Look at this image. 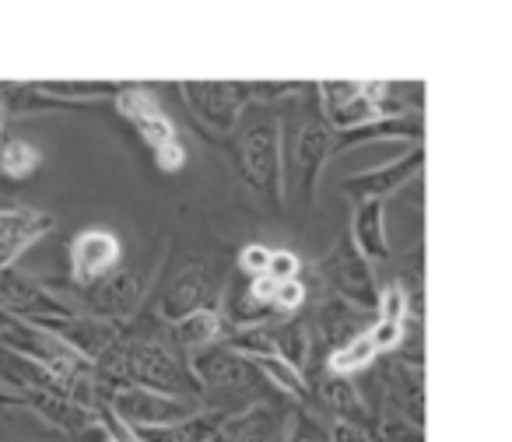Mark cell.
Here are the masks:
<instances>
[{
  "label": "cell",
  "mask_w": 512,
  "mask_h": 442,
  "mask_svg": "<svg viewBox=\"0 0 512 442\" xmlns=\"http://www.w3.org/2000/svg\"><path fill=\"white\" fill-rule=\"evenodd\" d=\"M320 397L323 407L334 414V421L344 425H362V428H379V414L369 411V404L362 400L358 386L348 376H323L320 386H313V400Z\"/></svg>",
  "instance_id": "obj_20"
},
{
  "label": "cell",
  "mask_w": 512,
  "mask_h": 442,
  "mask_svg": "<svg viewBox=\"0 0 512 442\" xmlns=\"http://www.w3.org/2000/svg\"><path fill=\"white\" fill-rule=\"evenodd\" d=\"M32 327L46 330V334H53L57 341H64L67 348L78 358H85L88 365L106 355L116 344V337L123 334L120 323L95 320V316H85V313H71V316H64V320H43V323H32Z\"/></svg>",
  "instance_id": "obj_12"
},
{
  "label": "cell",
  "mask_w": 512,
  "mask_h": 442,
  "mask_svg": "<svg viewBox=\"0 0 512 442\" xmlns=\"http://www.w3.org/2000/svg\"><path fill=\"white\" fill-rule=\"evenodd\" d=\"M8 404L32 407V411H36L39 418L50 421L53 428H64V432H74V435L95 428L92 411H85L81 404H74V400L60 390H22V393H11Z\"/></svg>",
  "instance_id": "obj_19"
},
{
  "label": "cell",
  "mask_w": 512,
  "mask_h": 442,
  "mask_svg": "<svg viewBox=\"0 0 512 442\" xmlns=\"http://www.w3.org/2000/svg\"><path fill=\"white\" fill-rule=\"evenodd\" d=\"M0 309L22 323H43V320H64L78 313L64 299L50 295L36 278L15 271V267H0Z\"/></svg>",
  "instance_id": "obj_8"
},
{
  "label": "cell",
  "mask_w": 512,
  "mask_h": 442,
  "mask_svg": "<svg viewBox=\"0 0 512 442\" xmlns=\"http://www.w3.org/2000/svg\"><path fill=\"white\" fill-rule=\"evenodd\" d=\"M123 260V246L113 232L85 229L71 243V281L78 288H92L106 274H113Z\"/></svg>",
  "instance_id": "obj_13"
},
{
  "label": "cell",
  "mask_w": 512,
  "mask_h": 442,
  "mask_svg": "<svg viewBox=\"0 0 512 442\" xmlns=\"http://www.w3.org/2000/svg\"><path fill=\"white\" fill-rule=\"evenodd\" d=\"M57 229V218L46 211H29V207H8L0 211V267H15V260L39 243L43 236Z\"/></svg>",
  "instance_id": "obj_16"
},
{
  "label": "cell",
  "mask_w": 512,
  "mask_h": 442,
  "mask_svg": "<svg viewBox=\"0 0 512 442\" xmlns=\"http://www.w3.org/2000/svg\"><path fill=\"white\" fill-rule=\"evenodd\" d=\"M8 207H15V183L0 179V211H8Z\"/></svg>",
  "instance_id": "obj_34"
},
{
  "label": "cell",
  "mask_w": 512,
  "mask_h": 442,
  "mask_svg": "<svg viewBox=\"0 0 512 442\" xmlns=\"http://www.w3.org/2000/svg\"><path fill=\"white\" fill-rule=\"evenodd\" d=\"M330 432V442H379V428H362V425H344V421H334Z\"/></svg>",
  "instance_id": "obj_33"
},
{
  "label": "cell",
  "mask_w": 512,
  "mask_h": 442,
  "mask_svg": "<svg viewBox=\"0 0 512 442\" xmlns=\"http://www.w3.org/2000/svg\"><path fill=\"white\" fill-rule=\"evenodd\" d=\"M190 372L200 383V404H211V411L239 414L246 407L260 404L256 386L264 383V376L256 372V365L249 358L235 355L221 341L193 351Z\"/></svg>",
  "instance_id": "obj_2"
},
{
  "label": "cell",
  "mask_w": 512,
  "mask_h": 442,
  "mask_svg": "<svg viewBox=\"0 0 512 442\" xmlns=\"http://www.w3.org/2000/svg\"><path fill=\"white\" fill-rule=\"evenodd\" d=\"M421 165H425V151L414 148L411 155L397 158V162L379 165V169L358 172V176L344 179V193H348L351 200H386L390 193L404 190L411 179H418Z\"/></svg>",
  "instance_id": "obj_14"
},
{
  "label": "cell",
  "mask_w": 512,
  "mask_h": 442,
  "mask_svg": "<svg viewBox=\"0 0 512 442\" xmlns=\"http://www.w3.org/2000/svg\"><path fill=\"white\" fill-rule=\"evenodd\" d=\"M141 299H144L141 267H116L113 274H106L92 288H85V302H88L85 316H95V320H106V323H123L137 313Z\"/></svg>",
  "instance_id": "obj_10"
},
{
  "label": "cell",
  "mask_w": 512,
  "mask_h": 442,
  "mask_svg": "<svg viewBox=\"0 0 512 442\" xmlns=\"http://www.w3.org/2000/svg\"><path fill=\"white\" fill-rule=\"evenodd\" d=\"M421 137H425L421 113H407V116H393V120H372L365 127L334 134V151L358 148V144H369V141H411L414 148H421Z\"/></svg>",
  "instance_id": "obj_21"
},
{
  "label": "cell",
  "mask_w": 512,
  "mask_h": 442,
  "mask_svg": "<svg viewBox=\"0 0 512 442\" xmlns=\"http://www.w3.org/2000/svg\"><path fill=\"white\" fill-rule=\"evenodd\" d=\"M116 109L134 123V130L141 134V141L151 148L158 169L162 172H179L186 165V148L176 134V123L169 120L158 99L148 92V88L137 85H123L120 95H116Z\"/></svg>",
  "instance_id": "obj_4"
},
{
  "label": "cell",
  "mask_w": 512,
  "mask_h": 442,
  "mask_svg": "<svg viewBox=\"0 0 512 442\" xmlns=\"http://www.w3.org/2000/svg\"><path fill=\"white\" fill-rule=\"evenodd\" d=\"M316 274L330 288V295L365 309V313H376V302H379L376 274H372L369 260L358 253V246L351 243L348 232L316 260Z\"/></svg>",
  "instance_id": "obj_5"
},
{
  "label": "cell",
  "mask_w": 512,
  "mask_h": 442,
  "mask_svg": "<svg viewBox=\"0 0 512 442\" xmlns=\"http://www.w3.org/2000/svg\"><path fill=\"white\" fill-rule=\"evenodd\" d=\"M407 306H411V295L400 281H390V285L379 292L376 302V316H372L369 327V341L376 348V355H393L400 348V341L407 337Z\"/></svg>",
  "instance_id": "obj_18"
},
{
  "label": "cell",
  "mask_w": 512,
  "mask_h": 442,
  "mask_svg": "<svg viewBox=\"0 0 512 442\" xmlns=\"http://www.w3.org/2000/svg\"><path fill=\"white\" fill-rule=\"evenodd\" d=\"M330 155H334V130L327 127L320 106H313L295 120L292 137L281 134V190L285 197H295L302 207H313L316 190H320V172Z\"/></svg>",
  "instance_id": "obj_3"
},
{
  "label": "cell",
  "mask_w": 512,
  "mask_h": 442,
  "mask_svg": "<svg viewBox=\"0 0 512 442\" xmlns=\"http://www.w3.org/2000/svg\"><path fill=\"white\" fill-rule=\"evenodd\" d=\"M288 418L278 404H253L239 414H228L225 425L218 428V442H285Z\"/></svg>",
  "instance_id": "obj_17"
},
{
  "label": "cell",
  "mask_w": 512,
  "mask_h": 442,
  "mask_svg": "<svg viewBox=\"0 0 512 442\" xmlns=\"http://www.w3.org/2000/svg\"><path fill=\"white\" fill-rule=\"evenodd\" d=\"M306 323H309L313 341H323L330 351H337L341 344H348L351 337L365 334V330L372 327V313H365V309L330 295V299H323L320 306H316V313L309 316Z\"/></svg>",
  "instance_id": "obj_15"
},
{
  "label": "cell",
  "mask_w": 512,
  "mask_h": 442,
  "mask_svg": "<svg viewBox=\"0 0 512 442\" xmlns=\"http://www.w3.org/2000/svg\"><path fill=\"white\" fill-rule=\"evenodd\" d=\"M267 334H271L274 355L285 358L292 369L306 372L309 355H313V334H309V323L292 316V320H271L267 323Z\"/></svg>",
  "instance_id": "obj_24"
},
{
  "label": "cell",
  "mask_w": 512,
  "mask_h": 442,
  "mask_svg": "<svg viewBox=\"0 0 512 442\" xmlns=\"http://www.w3.org/2000/svg\"><path fill=\"white\" fill-rule=\"evenodd\" d=\"M267 260H271V250H267L264 243H246L239 250V260H235V267H239V274L246 281L260 278V274L267 271Z\"/></svg>",
  "instance_id": "obj_31"
},
{
  "label": "cell",
  "mask_w": 512,
  "mask_h": 442,
  "mask_svg": "<svg viewBox=\"0 0 512 442\" xmlns=\"http://www.w3.org/2000/svg\"><path fill=\"white\" fill-rule=\"evenodd\" d=\"M211 442H218V439H211Z\"/></svg>",
  "instance_id": "obj_37"
},
{
  "label": "cell",
  "mask_w": 512,
  "mask_h": 442,
  "mask_svg": "<svg viewBox=\"0 0 512 442\" xmlns=\"http://www.w3.org/2000/svg\"><path fill=\"white\" fill-rule=\"evenodd\" d=\"M256 365V372L264 376V383H274L288 400H295L299 407H309L313 404V383L306 379V372L292 369L285 358L278 355H260V358H249Z\"/></svg>",
  "instance_id": "obj_26"
},
{
  "label": "cell",
  "mask_w": 512,
  "mask_h": 442,
  "mask_svg": "<svg viewBox=\"0 0 512 442\" xmlns=\"http://www.w3.org/2000/svg\"><path fill=\"white\" fill-rule=\"evenodd\" d=\"M221 295H225V278H221V271H214V264H190L172 281L165 299L158 302V320L176 323L190 313L218 309Z\"/></svg>",
  "instance_id": "obj_6"
},
{
  "label": "cell",
  "mask_w": 512,
  "mask_h": 442,
  "mask_svg": "<svg viewBox=\"0 0 512 442\" xmlns=\"http://www.w3.org/2000/svg\"><path fill=\"white\" fill-rule=\"evenodd\" d=\"M221 313L218 309H207V313H190L183 320L169 323V348L172 351H200L207 344L221 341Z\"/></svg>",
  "instance_id": "obj_25"
},
{
  "label": "cell",
  "mask_w": 512,
  "mask_h": 442,
  "mask_svg": "<svg viewBox=\"0 0 512 442\" xmlns=\"http://www.w3.org/2000/svg\"><path fill=\"white\" fill-rule=\"evenodd\" d=\"M285 442H330V432L320 425V418L309 407H295L292 418H288Z\"/></svg>",
  "instance_id": "obj_30"
},
{
  "label": "cell",
  "mask_w": 512,
  "mask_h": 442,
  "mask_svg": "<svg viewBox=\"0 0 512 442\" xmlns=\"http://www.w3.org/2000/svg\"><path fill=\"white\" fill-rule=\"evenodd\" d=\"M179 92L186 99V109L197 116V123H204L214 134H232L239 109L246 106L239 85L232 81H183Z\"/></svg>",
  "instance_id": "obj_11"
},
{
  "label": "cell",
  "mask_w": 512,
  "mask_h": 442,
  "mask_svg": "<svg viewBox=\"0 0 512 442\" xmlns=\"http://www.w3.org/2000/svg\"><path fill=\"white\" fill-rule=\"evenodd\" d=\"M15 323H18L15 316H8V313H4V309H0V334H8V330L15 327Z\"/></svg>",
  "instance_id": "obj_35"
},
{
  "label": "cell",
  "mask_w": 512,
  "mask_h": 442,
  "mask_svg": "<svg viewBox=\"0 0 512 442\" xmlns=\"http://www.w3.org/2000/svg\"><path fill=\"white\" fill-rule=\"evenodd\" d=\"M379 379H383V411L379 414L425 428V365H407L390 355Z\"/></svg>",
  "instance_id": "obj_9"
},
{
  "label": "cell",
  "mask_w": 512,
  "mask_h": 442,
  "mask_svg": "<svg viewBox=\"0 0 512 442\" xmlns=\"http://www.w3.org/2000/svg\"><path fill=\"white\" fill-rule=\"evenodd\" d=\"M260 278H271L274 285H281V281H292V278H302V264L295 253L288 250H271V260H267V271L260 274Z\"/></svg>",
  "instance_id": "obj_32"
},
{
  "label": "cell",
  "mask_w": 512,
  "mask_h": 442,
  "mask_svg": "<svg viewBox=\"0 0 512 442\" xmlns=\"http://www.w3.org/2000/svg\"><path fill=\"white\" fill-rule=\"evenodd\" d=\"M39 88L60 102L88 106L92 99H116L123 85H113V81H43Z\"/></svg>",
  "instance_id": "obj_29"
},
{
  "label": "cell",
  "mask_w": 512,
  "mask_h": 442,
  "mask_svg": "<svg viewBox=\"0 0 512 442\" xmlns=\"http://www.w3.org/2000/svg\"><path fill=\"white\" fill-rule=\"evenodd\" d=\"M351 243L358 246L369 264H383L390 260V243H386V214L383 200H358L355 204V221H351Z\"/></svg>",
  "instance_id": "obj_22"
},
{
  "label": "cell",
  "mask_w": 512,
  "mask_h": 442,
  "mask_svg": "<svg viewBox=\"0 0 512 442\" xmlns=\"http://www.w3.org/2000/svg\"><path fill=\"white\" fill-rule=\"evenodd\" d=\"M376 362V348H372L369 341V330L358 337H351L348 344H341L337 351H330L327 358V376H355V372L369 369V365Z\"/></svg>",
  "instance_id": "obj_28"
},
{
  "label": "cell",
  "mask_w": 512,
  "mask_h": 442,
  "mask_svg": "<svg viewBox=\"0 0 512 442\" xmlns=\"http://www.w3.org/2000/svg\"><path fill=\"white\" fill-rule=\"evenodd\" d=\"M281 106H264V102H246L239 109V120L232 127V158L239 176L246 179L249 190L260 197L271 211L285 204L281 190Z\"/></svg>",
  "instance_id": "obj_1"
},
{
  "label": "cell",
  "mask_w": 512,
  "mask_h": 442,
  "mask_svg": "<svg viewBox=\"0 0 512 442\" xmlns=\"http://www.w3.org/2000/svg\"><path fill=\"white\" fill-rule=\"evenodd\" d=\"M39 162H43V155H39L36 144L22 141V137H4V144H0V179L22 183L39 169Z\"/></svg>",
  "instance_id": "obj_27"
},
{
  "label": "cell",
  "mask_w": 512,
  "mask_h": 442,
  "mask_svg": "<svg viewBox=\"0 0 512 442\" xmlns=\"http://www.w3.org/2000/svg\"><path fill=\"white\" fill-rule=\"evenodd\" d=\"M109 411L120 421H127L130 428H158L183 421L190 414H197V404L183 397H169V393L144 390V386H123V390L109 393L106 397Z\"/></svg>",
  "instance_id": "obj_7"
},
{
  "label": "cell",
  "mask_w": 512,
  "mask_h": 442,
  "mask_svg": "<svg viewBox=\"0 0 512 442\" xmlns=\"http://www.w3.org/2000/svg\"><path fill=\"white\" fill-rule=\"evenodd\" d=\"M0 400H4V393H0Z\"/></svg>",
  "instance_id": "obj_36"
},
{
  "label": "cell",
  "mask_w": 512,
  "mask_h": 442,
  "mask_svg": "<svg viewBox=\"0 0 512 442\" xmlns=\"http://www.w3.org/2000/svg\"><path fill=\"white\" fill-rule=\"evenodd\" d=\"M228 414L221 411H204V414H190L183 421H172V425H158V428H134L137 442H211L218 435V428L225 425Z\"/></svg>",
  "instance_id": "obj_23"
}]
</instances>
